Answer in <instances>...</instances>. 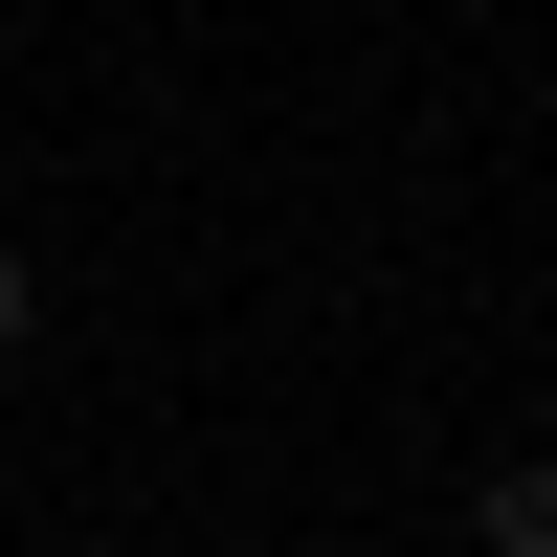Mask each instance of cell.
Segmentation results:
<instances>
[{
  "label": "cell",
  "mask_w": 557,
  "mask_h": 557,
  "mask_svg": "<svg viewBox=\"0 0 557 557\" xmlns=\"http://www.w3.org/2000/svg\"><path fill=\"white\" fill-rule=\"evenodd\" d=\"M23 335H45V268H23V246H0V357H23Z\"/></svg>",
  "instance_id": "1"
}]
</instances>
